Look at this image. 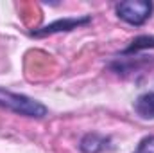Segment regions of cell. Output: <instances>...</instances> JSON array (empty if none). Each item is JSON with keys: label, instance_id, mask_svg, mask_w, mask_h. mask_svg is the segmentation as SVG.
<instances>
[{"label": "cell", "instance_id": "6", "mask_svg": "<svg viewBox=\"0 0 154 153\" xmlns=\"http://www.w3.org/2000/svg\"><path fill=\"white\" fill-rule=\"evenodd\" d=\"M145 49H154V36H147V34H143V36L134 38L133 41H131V45H129L125 50H122V54H124V56H129V54H134V52H138V50H145Z\"/></svg>", "mask_w": 154, "mask_h": 153}, {"label": "cell", "instance_id": "4", "mask_svg": "<svg viewBox=\"0 0 154 153\" xmlns=\"http://www.w3.org/2000/svg\"><path fill=\"white\" fill-rule=\"evenodd\" d=\"M109 144V137H104L100 133H86L81 142H79V150L82 153H100L104 151Z\"/></svg>", "mask_w": 154, "mask_h": 153}, {"label": "cell", "instance_id": "7", "mask_svg": "<svg viewBox=\"0 0 154 153\" xmlns=\"http://www.w3.org/2000/svg\"><path fill=\"white\" fill-rule=\"evenodd\" d=\"M134 153H154V135H149V137L142 139L140 144L136 146Z\"/></svg>", "mask_w": 154, "mask_h": 153}, {"label": "cell", "instance_id": "2", "mask_svg": "<svg viewBox=\"0 0 154 153\" xmlns=\"http://www.w3.org/2000/svg\"><path fill=\"white\" fill-rule=\"evenodd\" d=\"M116 16L120 20H124L129 25L140 27L143 25L154 11V4L149 0H125V2H118L115 5Z\"/></svg>", "mask_w": 154, "mask_h": 153}, {"label": "cell", "instance_id": "3", "mask_svg": "<svg viewBox=\"0 0 154 153\" xmlns=\"http://www.w3.org/2000/svg\"><path fill=\"white\" fill-rule=\"evenodd\" d=\"M91 24V16L90 15H84V16H74V18H59L48 25H43L41 29L36 31H31V36L34 38H45V36H50V34H57V33H68V31H74L79 27H86Z\"/></svg>", "mask_w": 154, "mask_h": 153}, {"label": "cell", "instance_id": "1", "mask_svg": "<svg viewBox=\"0 0 154 153\" xmlns=\"http://www.w3.org/2000/svg\"><path fill=\"white\" fill-rule=\"evenodd\" d=\"M0 108H5L9 112H14L18 115L43 119L47 115V106L32 97H27L23 94L9 92L5 88H0Z\"/></svg>", "mask_w": 154, "mask_h": 153}, {"label": "cell", "instance_id": "5", "mask_svg": "<svg viewBox=\"0 0 154 153\" xmlns=\"http://www.w3.org/2000/svg\"><path fill=\"white\" fill-rule=\"evenodd\" d=\"M134 112H136L138 117H142L145 121H152L154 119V92H145V94L136 97Z\"/></svg>", "mask_w": 154, "mask_h": 153}]
</instances>
